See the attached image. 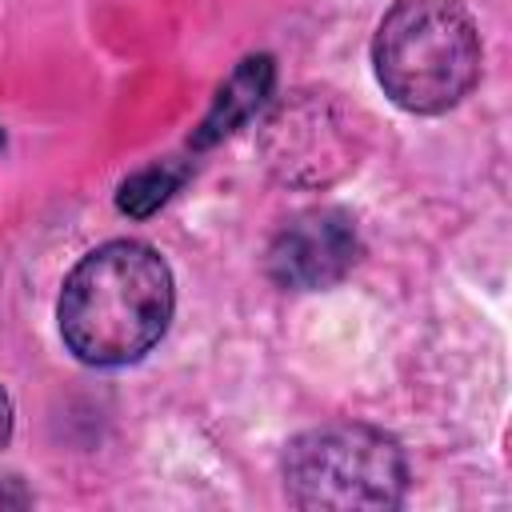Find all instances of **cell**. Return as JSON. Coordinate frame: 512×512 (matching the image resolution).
I'll list each match as a JSON object with an SVG mask.
<instances>
[{"mask_svg":"<svg viewBox=\"0 0 512 512\" xmlns=\"http://www.w3.org/2000/svg\"><path fill=\"white\" fill-rule=\"evenodd\" d=\"M8 436H12V400H8V392L0 388V448L8 444Z\"/></svg>","mask_w":512,"mask_h":512,"instance_id":"obj_8","label":"cell"},{"mask_svg":"<svg viewBox=\"0 0 512 512\" xmlns=\"http://www.w3.org/2000/svg\"><path fill=\"white\" fill-rule=\"evenodd\" d=\"M480 32L460 0H396L372 40L384 96L416 116L456 108L480 80Z\"/></svg>","mask_w":512,"mask_h":512,"instance_id":"obj_2","label":"cell"},{"mask_svg":"<svg viewBox=\"0 0 512 512\" xmlns=\"http://www.w3.org/2000/svg\"><path fill=\"white\" fill-rule=\"evenodd\" d=\"M0 148H4V128H0Z\"/></svg>","mask_w":512,"mask_h":512,"instance_id":"obj_10","label":"cell"},{"mask_svg":"<svg viewBox=\"0 0 512 512\" xmlns=\"http://www.w3.org/2000/svg\"><path fill=\"white\" fill-rule=\"evenodd\" d=\"M172 308L176 288L164 256L140 240H108L68 272L56 320L76 360L124 368L156 348Z\"/></svg>","mask_w":512,"mask_h":512,"instance_id":"obj_1","label":"cell"},{"mask_svg":"<svg viewBox=\"0 0 512 512\" xmlns=\"http://www.w3.org/2000/svg\"><path fill=\"white\" fill-rule=\"evenodd\" d=\"M260 152L276 180L292 188H324L356 168L364 128L332 92H296L268 116Z\"/></svg>","mask_w":512,"mask_h":512,"instance_id":"obj_4","label":"cell"},{"mask_svg":"<svg viewBox=\"0 0 512 512\" xmlns=\"http://www.w3.org/2000/svg\"><path fill=\"white\" fill-rule=\"evenodd\" d=\"M272 76H276V68H272L268 56H248V60H240L236 72L220 84V92H216L208 116L200 120V132H196L192 144H196V148H208V144L232 136V132L268 100Z\"/></svg>","mask_w":512,"mask_h":512,"instance_id":"obj_6","label":"cell"},{"mask_svg":"<svg viewBox=\"0 0 512 512\" xmlns=\"http://www.w3.org/2000/svg\"><path fill=\"white\" fill-rule=\"evenodd\" d=\"M180 180H184V164L156 160V164L132 172V176L120 184L116 204H120V212H128V216H152V212L180 188Z\"/></svg>","mask_w":512,"mask_h":512,"instance_id":"obj_7","label":"cell"},{"mask_svg":"<svg viewBox=\"0 0 512 512\" xmlns=\"http://www.w3.org/2000/svg\"><path fill=\"white\" fill-rule=\"evenodd\" d=\"M24 500H28L24 492H4V488H0V504H24Z\"/></svg>","mask_w":512,"mask_h":512,"instance_id":"obj_9","label":"cell"},{"mask_svg":"<svg viewBox=\"0 0 512 512\" xmlns=\"http://www.w3.org/2000/svg\"><path fill=\"white\" fill-rule=\"evenodd\" d=\"M296 508H396L408 488L400 444L368 424H324L300 432L280 460Z\"/></svg>","mask_w":512,"mask_h":512,"instance_id":"obj_3","label":"cell"},{"mask_svg":"<svg viewBox=\"0 0 512 512\" xmlns=\"http://www.w3.org/2000/svg\"><path fill=\"white\" fill-rule=\"evenodd\" d=\"M360 260V232L344 208L316 204L280 224L268 244V276L288 292L332 288Z\"/></svg>","mask_w":512,"mask_h":512,"instance_id":"obj_5","label":"cell"}]
</instances>
